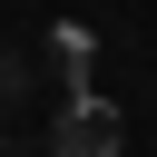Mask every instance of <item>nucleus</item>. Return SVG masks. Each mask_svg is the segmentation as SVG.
Masks as SVG:
<instances>
[{
  "instance_id": "nucleus-1",
  "label": "nucleus",
  "mask_w": 157,
  "mask_h": 157,
  "mask_svg": "<svg viewBox=\"0 0 157 157\" xmlns=\"http://www.w3.org/2000/svg\"><path fill=\"white\" fill-rule=\"evenodd\" d=\"M118 147H128V118L108 98H69L59 128H49V157H118Z\"/></svg>"
},
{
  "instance_id": "nucleus-2",
  "label": "nucleus",
  "mask_w": 157,
  "mask_h": 157,
  "mask_svg": "<svg viewBox=\"0 0 157 157\" xmlns=\"http://www.w3.org/2000/svg\"><path fill=\"white\" fill-rule=\"evenodd\" d=\"M49 49H59V69H69V98H98V88H88V69H98V39H88L78 20H59V29H49Z\"/></svg>"
}]
</instances>
